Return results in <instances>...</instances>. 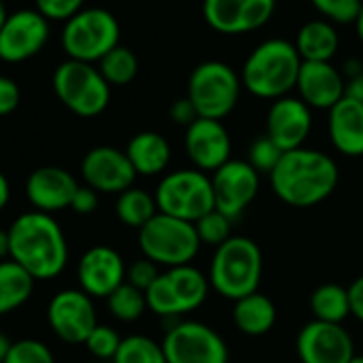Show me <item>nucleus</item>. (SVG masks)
I'll return each mask as SVG.
<instances>
[{
    "label": "nucleus",
    "mask_w": 363,
    "mask_h": 363,
    "mask_svg": "<svg viewBox=\"0 0 363 363\" xmlns=\"http://www.w3.org/2000/svg\"><path fill=\"white\" fill-rule=\"evenodd\" d=\"M337 164L331 156L312 147L284 152L269 173L272 191L280 201L293 208H314L323 203L337 186Z\"/></svg>",
    "instance_id": "obj_1"
},
{
    "label": "nucleus",
    "mask_w": 363,
    "mask_h": 363,
    "mask_svg": "<svg viewBox=\"0 0 363 363\" xmlns=\"http://www.w3.org/2000/svg\"><path fill=\"white\" fill-rule=\"evenodd\" d=\"M9 231L11 261L22 265L35 280H54L69 263L65 231L52 214L37 210L20 214Z\"/></svg>",
    "instance_id": "obj_2"
},
{
    "label": "nucleus",
    "mask_w": 363,
    "mask_h": 363,
    "mask_svg": "<svg viewBox=\"0 0 363 363\" xmlns=\"http://www.w3.org/2000/svg\"><path fill=\"white\" fill-rule=\"evenodd\" d=\"M301 58L295 43L286 39H267L257 45L242 67V86L257 99L278 101L297 86Z\"/></svg>",
    "instance_id": "obj_3"
},
{
    "label": "nucleus",
    "mask_w": 363,
    "mask_h": 363,
    "mask_svg": "<svg viewBox=\"0 0 363 363\" xmlns=\"http://www.w3.org/2000/svg\"><path fill=\"white\" fill-rule=\"evenodd\" d=\"M263 278V252L259 244L244 235L229 238L214 250L210 263V286L220 297L238 301L259 291Z\"/></svg>",
    "instance_id": "obj_4"
},
{
    "label": "nucleus",
    "mask_w": 363,
    "mask_h": 363,
    "mask_svg": "<svg viewBox=\"0 0 363 363\" xmlns=\"http://www.w3.org/2000/svg\"><path fill=\"white\" fill-rule=\"evenodd\" d=\"M156 206L160 214L197 223L206 214L216 210L212 179L199 169H177L160 177L156 193Z\"/></svg>",
    "instance_id": "obj_5"
},
{
    "label": "nucleus",
    "mask_w": 363,
    "mask_h": 363,
    "mask_svg": "<svg viewBox=\"0 0 363 363\" xmlns=\"http://www.w3.org/2000/svg\"><path fill=\"white\" fill-rule=\"evenodd\" d=\"M137 233L141 255L152 263L164 265L169 269L179 265H191L201 248L193 223L179 220L160 212Z\"/></svg>",
    "instance_id": "obj_6"
},
{
    "label": "nucleus",
    "mask_w": 363,
    "mask_h": 363,
    "mask_svg": "<svg viewBox=\"0 0 363 363\" xmlns=\"http://www.w3.org/2000/svg\"><path fill=\"white\" fill-rule=\"evenodd\" d=\"M58 101L79 118L101 116L111 101V86L94 65L67 58L52 77Z\"/></svg>",
    "instance_id": "obj_7"
},
{
    "label": "nucleus",
    "mask_w": 363,
    "mask_h": 363,
    "mask_svg": "<svg viewBox=\"0 0 363 363\" xmlns=\"http://www.w3.org/2000/svg\"><path fill=\"white\" fill-rule=\"evenodd\" d=\"M208 276L191 265H179L162 272L145 291L147 310L162 318H173L195 312L203 306L210 293Z\"/></svg>",
    "instance_id": "obj_8"
},
{
    "label": "nucleus",
    "mask_w": 363,
    "mask_h": 363,
    "mask_svg": "<svg viewBox=\"0 0 363 363\" xmlns=\"http://www.w3.org/2000/svg\"><path fill=\"white\" fill-rule=\"evenodd\" d=\"M120 45V24L103 7H88L71 18L62 28V50L71 60L99 65Z\"/></svg>",
    "instance_id": "obj_9"
},
{
    "label": "nucleus",
    "mask_w": 363,
    "mask_h": 363,
    "mask_svg": "<svg viewBox=\"0 0 363 363\" xmlns=\"http://www.w3.org/2000/svg\"><path fill=\"white\" fill-rule=\"evenodd\" d=\"M242 88V77L229 65L206 60L193 69L186 96L195 105L199 118L223 122L235 109Z\"/></svg>",
    "instance_id": "obj_10"
},
{
    "label": "nucleus",
    "mask_w": 363,
    "mask_h": 363,
    "mask_svg": "<svg viewBox=\"0 0 363 363\" xmlns=\"http://www.w3.org/2000/svg\"><path fill=\"white\" fill-rule=\"evenodd\" d=\"M167 363H229V346L223 335L206 323H175L162 337Z\"/></svg>",
    "instance_id": "obj_11"
},
{
    "label": "nucleus",
    "mask_w": 363,
    "mask_h": 363,
    "mask_svg": "<svg viewBox=\"0 0 363 363\" xmlns=\"http://www.w3.org/2000/svg\"><path fill=\"white\" fill-rule=\"evenodd\" d=\"M212 191L216 210L227 218H240L259 195V173L248 160L231 158L212 175Z\"/></svg>",
    "instance_id": "obj_12"
},
{
    "label": "nucleus",
    "mask_w": 363,
    "mask_h": 363,
    "mask_svg": "<svg viewBox=\"0 0 363 363\" xmlns=\"http://www.w3.org/2000/svg\"><path fill=\"white\" fill-rule=\"evenodd\" d=\"M48 320L52 331L67 344H86L99 325L92 297L82 289H65L50 299Z\"/></svg>",
    "instance_id": "obj_13"
},
{
    "label": "nucleus",
    "mask_w": 363,
    "mask_h": 363,
    "mask_svg": "<svg viewBox=\"0 0 363 363\" xmlns=\"http://www.w3.org/2000/svg\"><path fill=\"white\" fill-rule=\"evenodd\" d=\"M276 11V0H203V18L220 35L235 37L263 28Z\"/></svg>",
    "instance_id": "obj_14"
},
{
    "label": "nucleus",
    "mask_w": 363,
    "mask_h": 363,
    "mask_svg": "<svg viewBox=\"0 0 363 363\" xmlns=\"http://www.w3.org/2000/svg\"><path fill=\"white\" fill-rule=\"evenodd\" d=\"M50 39V20L37 9H20L9 13L0 28V58L3 62H24L37 56Z\"/></svg>",
    "instance_id": "obj_15"
},
{
    "label": "nucleus",
    "mask_w": 363,
    "mask_h": 363,
    "mask_svg": "<svg viewBox=\"0 0 363 363\" xmlns=\"http://www.w3.org/2000/svg\"><path fill=\"white\" fill-rule=\"evenodd\" d=\"M82 177L86 186L105 195H120L135 186V169L126 156V152L99 145L92 147L82 160Z\"/></svg>",
    "instance_id": "obj_16"
},
{
    "label": "nucleus",
    "mask_w": 363,
    "mask_h": 363,
    "mask_svg": "<svg viewBox=\"0 0 363 363\" xmlns=\"http://www.w3.org/2000/svg\"><path fill=\"white\" fill-rule=\"evenodd\" d=\"M297 357L301 363H348L354 357L352 337L342 325L312 318L297 333Z\"/></svg>",
    "instance_id": "obj_17"
},
{
    "label": "nucleus",
    "mask_w": 363,
    "mask_h": 363,
    "mask_svg": "<svg viewBox=\"0 0 363 363\" xmlns=\"http://www.w3.org/2000/svg\"><path fill=\"white\" fill-rule=\"evenodd\" d=\"M184 150L195 169L212 175L231 160V135L220 120L199 118L184 133Z\"/></svg>",
    "instance_id": "obj_18"
},
{
    "label": "nucleus",
    "mask_w": 363,
    "mask_h": 363,
    "mask_svg": "<svg viewBox=\"0 0 363 363\" xmlns=\"http://www.w3.org/2000/svg\"><path fill=\"white\" fill-rule=\"evenodd\" d=\"M312 130V109L299 96H282L272 103L265 120V135L282 150L303 147Z\"/></svg>",
    "instance_id": "obj_19"
},
{
    "label": "nucleus",
    "mask_w": 363,
    "mask_h": 363,
    "mask_svg": "<svg viewBox=\"0 0 363 363\" xmlns=\"http://www.w3.org/2000/svg\"><path fill=\"white\" fill-rule=\"evenodd\" d=\"M77 280L79 289L92 299H107L118 286L126 282V263L118 250L109 246H92L79 259Z\"/></svg>",
    "instance_id": "obj_20"
},
{
    "label": "nucleus",
    "mask_w": 363,
    "mask_h": 363,
    "mask_svg": "<svg viewBox=\"0 0 363 363\" xmlns=\"http://www.w3.org/2000/svg\"><path fill=\"white\" fill-rule=\"evenodd\" d=\"M79 189L75 175L62 167L45 164L35 169L26 179V199L37 212L56 214L71 208L73 197Z\"/></svg>",
    "instance_id": "obj_21"
},
{
    "label": "nucleus",
    "mask_w": 363,
    "mask_h": 363,
    "mask_svg": "<svg viewBox=\"0 0 363 363\" xmlns=\"http://www.w3.org/2000/svg\"><path fill=\"white\" fill-rule=\"evenodd\" d=\"M346 84L331 62H301L295 90L310 109L329 111L346 96Z\"/></svg>",
    "instance_id": "obj_22"
},
{
    "label": "nucleus",
    "mask_w": 363,
    "mask_h": 363,
    "mask_svg": "<svg viewBox=\"0 0 363 363\" xmlns=\"http://www.w3.org/2000/svg\"><path fill=\"white\" fill-rule=\"evenodd\" d=\"M327 130L333 147L350 158L363 156V105L344 96L327 111Z\"/></svg>",
    "instance_id": "obj_23"
},
{
    "label": "nucleus",
    "mask_w": 363,
    "mask_h": 363,
    "mask_svg": "<svg viewBox=\"0 0 363 363\" xmlns=\"http://www.w3.org/2000/svg\"><path fill=\"white\" fill-rule=\"evenodd\" d=\"M124 152H126L135 173L143 175V177L160 175L171 162V145H169V141L160 133H154V130L137 133L128 141Z\"/></svg>",
    "instance_id": "obj_24"
},
{
    "label": "nucleus",
    "mask_w": 363,
    "mask_h": 363,
    "mask_svg": "<svg viewBox=\"0 0 363 363\" xmlns=\"http://www.w3.org/2000/svg\"><path fill=\"white\" fill-rule=\"evenodd\" d=\"M337 45V30L327 20L306 22L295 37V50L303 62H331Z\"/></svg>",
    "instance_id": "obj_25"
},
{
    "label": "nucleus",
    "mask_w": 363,
    "mask_h": 363,
    "mask_svg": "<svg viewBox=\"0 0 363 363\" xmlns=\"http://www.w3.org/2000/svg\"><path fill=\"white\" fill-rule=\"evenodd\" d=\"M276 303L259 291L233 301V323L246 335H265L276 325Z\"/></svg>",
    "instance_id": "obj_26"
},
{
    "label": "nucleus",
    "mask_w": 363,
    "mask_h": 363,
    "mask_svg": "<svg viewBox=\"0 0 363 363\" xmlns=\"http://www.w3.org/2000/svg\"><path fill=\"white\" fill-rule=\"evenodd\" d=\"M35 282L37 280L16 261H0V316L22 308L30 299Z\"/></svg>",
    "instance_id": "obj_27"
},
{
    "label": "nucleus",
    "mask_w": 363,
    "mask_h": 363,
    "mask_svg": "<svg viewBox=\"0 0 363 363\" xmlns=\"http://www.w3.org/2000/svg\"><path fill=\"white\" fill-rule=\"evenodd\" d=\"M310 310L314 320L342 325L348 316H352L348 286H340L335 282L316 286L310 295Z\"/></svg>",
    "instance_id": "obj_28"
},
{
    "label": "nucleus",
    "mask_w": 363,
    "mask_h": 363,
    "mask_svg": "<svg viewBox=\"0 0 363 363\" xmlns=\"http://www.w3.org/2000/svg\"><path fill=\"white\" fill-rule=\"evenodd\" d=\"M158 214V206L154 195H150L143 189H128L118 195L116 199V216L122 225L130 229H143L154 216Z\"/></svg>",
    "instance_id": "obj_29"
},
{
    "label": "nucleus",
    "mask_w": 363,
    "mask_h": 363,
    "mask_svg": "<svg viewBox=\"0 0 363 363\" xmlns=\"http://www.w3.org/2000/svg\"><path fill=\"white\" fill-rule=\"evenodd\" d=\"M96 69L109 86H128L139 73V60L128 48L118 45L103 60H99Z\"/></svg>",
    "instance_id": "obj_30"
},
{
    "label": "nucleus",
    "mask_w": 363,
    "mask_h": 363,
    "mask_svg": "<svg viewBox=\"0 0 363 363\" xmlns=\"http://www.w3.org/2000/svg\"><path fill=\"white\" fill-rule=\"evenodd\" d=\"M113 363H167L162 344L147 335H126L122 337V344L111 359Z\"/></svg>",
    "instance_id": "obj_31"
},
{
    "label": "nucleus",
    "mask_w": 363,
    "mask_h": 363,
    "mask_svg": "<svg viewBox=\"0 0 363 363\" xmlns=\"http://www.w3.org/2000/svg\"><path fill=\"white\" fill-rule=\"evenodd\" d=\"M107 308L113 318H118L122 323H133V320L141 318L143 312L147 310L145 293L135 289L133 284L124 282L107 297Z\"/></svg>",
    "instance_id": "obj_32"
},
{
    "label": "nucleus",
    "mask_w": 363,
    "mask_h": 363,
    "mask_svg": "<svg viewBox=\"0 0 363 363\" xmlns=\"http://www.w3.org/2000/svg\"><path fill=\"white\" fill-rule=\"evenodd\" d=\"M231 218H227L223 212H218V210H214V212H210V214H206L203 218H199L197 223H195V229H197V235H199V242H201V246L203 244H208V246H214V248H218V246H223L229 238H233L231 235Z\"/></svg>",
    "instance_id": "obj_33"
},
{
    "label": "nucleus",
    "mask_w": 363,
    "mask_h": 363,
    "mask_svg": "<svg viewBox=\"0 0 363 363\" xmlns=\"http://www.w3.org/2000/svg\"><path fill=\"white\" fill-rule=\"evenodd\" d=\"M323 20L331 24H352L363 7L361 0H310Z\"/></svg>",
    "instance_id": "obj_34"
},
{
    "label": "nucleus",
    "mask_w": 363,
    "mask_h": 363,
    "mask_svg": "<svg viewBox=\"0 0 363 363\" xmlns=\"http://www.w3.org/2000/svg\"><path fill=\"white\" fill-rule=\"evenodd\" d=\"M5 363H56V359L41 340L24 337L13 342Z\"/></svg>",
    "instance_id": "obj_35"
},
{
    "label": "nucleus",
    "mask_w": 363,
    "mask_h": 363,
    "mask_svg": "<svg viewBox=\"0 0 363 363\" xmlns=\"http://www.w3.org/2000/svg\"><path fill=\"white\" fill-rule=\"evenodd\" d=\"M282 154H284V152H282L267 135H263V137H257V139L252 141V145H250V150H248V162L257 169L259 175H261V173L269 175V173L276 169V164L280 162Z\"/></svg>",
    "instance_id": "obj_36"
},
{
    "label": "nucleus",
    "mask_w": 363,
    "mask_h": 363,
    "mask_svg": "<svg viewBox=\"0 0 363 363\" xmlns=\"http://www.w3.org/2000/svg\"><path fill=\"white\" fill-rule=\"evenodd\" d=\"M120 344H122L120 333L109 325H96L94 331L86 340V348L90 350V354L99 359H113Z\"/></svg>",
    "instance_id": "obj_37"
},
{
    "label": "nucleus",
    "mask_w": 363,
    "mask_h": 363,
    "mask_svg": "<svg viewBox=\"0 0 363 363\" xmlns=\"http://www.w3.org/2000/svg\"><path fill=\"white\" fill-rule=\"evenodd\" d=\"M86 0H35V9L50 22H69L84 11Z\"/></svg>",
    "instance_id": "obj_38"
},
{
    "label": "nucleus",
    "mask_w": 363,
    "mask_h": 363,
    "mask_svg": "<svg viewBox=\"0 0 363 363\" xmlns=\"http://www.w3.org/2000/svg\"><path fill=\"white\" fill-rule=\"evenodd\" d=\"M158 276H160L158 265L152 263V261L145 259V257L139 259V261H135V263H130V265L126 267V282L133 284L135 289L143 291V293L156 282Z\"/></svg>",
    "instance_id": "obj_39"
},
{
    "label": "nucleus",
    "mask_w": 363,
    "mask_h": 363,
    "mask_svg": "<svg viewBox=\"0 0 363 363\" xmlns=\"http://www.w3.org/2000/svg\"><path fill=\"white\" fill-rule=\"evenodd\" d=\"M20 86L11 77L0 75V118L13 113L20 105Z\"/></svg>",
    "instance_id": "obj_40"
},
{
    "label": "nucleus",
    "mask_w": 363,
    "mask_h": 363,
    "mask_svg": "<svg viewBox=\"0 0 363 363\" xmlns=\"http://www.w3.org/2000/svg\"><path fill=\"white\" fill-rule=\"evenodd\" d=\"M169 118H171L175 124L189 128L195 120H199V113H197L195 105L191 103V99L184 96V99H177V101L169 107Z\"/></svg>",
    "instance_id": "obj_41"
},
{
    "label": "nucleus",
    "mask_w": 363,
    "mask_h": 363,
    "mask_svg": "<svg viewBox=\"0 0 363 363\" xmlns=\"http://www.w3.org/2000/svg\"><path fill=\"white\" fill-rule=\"evenodd\" d=\"M99 208V193L90 186H79L75 197H73V203H71V210L75 214H82V216H88L92 212H96Z\"/></svg>",
    "instance_id": "obj_42"
},
{
    "label": "nucleus",
    "mask_w": 363,
    "mask_h": 363,
    "mask_svg": "<svg viewBox=\"0 0 363 363\" xmlns=\"http://www.w3.org/2000/svg\"><path fill=\"white\" fill-rule=\"evenodd\" d=\"M348 297H350V314L363 323V276H359L348 286Z\"/></svg>",
    "instance_id": "obj_43"
},
{
    "label": "nucleus",
    "mask_w": 363,
    "mask_h": 363,
    "mask_svg": "<svg viewBox=\"0 0 363 363\" xmlns=\"http://www.w3.org/2000/svg\"><path fill=\"white\" fill-rule=\"evenodd\" d=\"M346 96H350L363 105V71L346 84Z\"/></svg>",
    "instance_id": "obj_44"
},
{
    "label": "nucleus",
    "mask_w": 363,
    "mask_h": 363,
    "mask_svg": "<svg viewBox=\"0 0 363 363\" xmlns=\"http://www.w3.org/2000/svg\"><path fill=\"white\" fill-rule=\"evenodd\" d=\"M11 199V189H9V179L5 177V173H0V212L7 208Z\"/></svg>",
    "instance_id": "obj_45"
},
{
    "label": "nucleus",
    "mask_w": 363,
    "mask_h": 363,
    "mask_svg": "<svg viewBox=\"0 0 363 363\" xmlns=\"http://www.w3.org/2000/svg\"><path fill=\"white\" fill-rule=\"evenodd\" d=\"M11 259V242H9V231L0 229V261Z\"/></svg>",
    "instance_id": "obj_46"
},
{
    "label": "nucleus",
    "mask_w": 363,
    "mask_h": 363,
    "mask_svg": "<svg viewBox=\"0 0 363 363\" xmlns=\"http://www.w3.org/2000/svg\"><path fill=\"white\" fill-rule=\"evenodd\" d=\"M11 346H13V342H11L3 331H0V363H5V359H7Z\"/></svg>",
    "instance_id": "obj_47"
},
{
    "label": "nucleus",
    "mask_w": 363,
    "mask_h": 363,
    "mask_svg": "<svg viewBox=\"0 0 363 363\" xmlns=\"http://www.w3.org/2000/svg\"><path fill=\"white\" fill-rule=\"evenodd\" d=\"M352 24H354V33H357V37H359V41L363 43V7H361V11H359V16H357V20H354Z\"/></svg>",
    "instance_id": "obj_48"
},
{
    "label": "nucleus",
    "mask_w": 363,
    "mask_h": 363,
    "mask_svg": "<svg viewBox=\"0 0 363 363\" xmlns=\"http://www.w3.org/2000/svg\"><path fill=\"white\" fill-rule=\"evenodd\" d=\"M7 18H9V13L5 9V0H0V28H3V24H5Z\"/></svg>",
    "instance_id": "obj_49"
},
{
    "label": "nucleus",
    "mask_w": 363,
    "mask_h": 363,
    "mask_svg": "<svg viewBox=\"0 0 363 363\" xmlns=\"http://www.w3.org/2000/svg\"><path fill=\"white\" fill-rule=\"evenodd\" d=\"M348 363H363V354H354Z\"/></svg>",
    "instance_id": "obj_50"
},
{
    "label": "nucleus",
    "mask_w": 363,
    "mask_h": 363,
    "mask_svg": "<svg viewBox=\"0 0 363 363\" xmlns=\"http://www.w3.org/2000/svg\"><path fill=\"white\" fill-rule=\"evenodd\" d=\"M0 62H3V58H0Z\"/></svg>",
    "instance_id": "obj_51"
}]
</instances>
